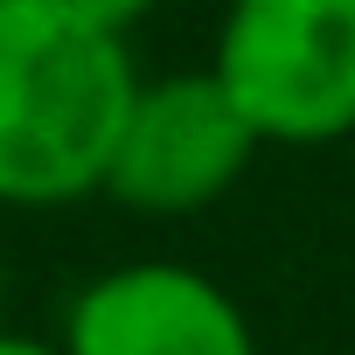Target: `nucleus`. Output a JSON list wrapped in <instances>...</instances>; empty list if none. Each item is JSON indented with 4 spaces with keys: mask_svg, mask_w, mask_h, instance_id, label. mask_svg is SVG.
Segmentation results:
<instances>
[{
    "mask_svg": "<svg viewBox=\"0 0 355 355\" xmlns=\"http://www.w3.org/2000/svg\"><path fill=\"white\" fill-rule=\"evenodd\" d=\"M0 355H63V341H42V334H15V327H0Z\"/></svg>",
    "mask_w": 355,
    "mask_h": 355,
    "instance_id": "obj_6",
    "label": "nucleus"
},
{
    "mask_svg": "<svg viewBox=\"0 0 355 355\" xmlns=\"http://www.w3.org/2000/svg\"><path fill=\"white\" fill-rule=\"evenodd\" d=\"M0 300H8V279H0Z\"/></svg>",
    "mask_w": 355,
    "mask_h": 355,
    "instance_id": "obj_7",
    "label": "nucleus"
},
{
    "mask_svg": "<svg viewBox=\"0 0 355 355\" xmlns=\"http://www.w3.org/2000/svg\"><path fill=\"white\" fill-rule=\"evenodd\" d=\"M209 70L265 146H334L355 132V0H230Z\"/></svg>",
    "mask_w": 355,
    "mask_h": 355,
    "instance_id": "obj_2",
    "label": "nucleus"
},
{
    "mask_svg": "<svg viewBox=\"0 0 355 355\" xmlns=\"http://www.w3.org/2000/svg\"><path fill=\"white\" fill-rule=\"evenodd\" d=\"M63 355H258V334L209 272L182 258H132L70 300Z\"/></svg>",
    "mask_w": 355,
    "mask_h": 355,
    "instance_id": "obj_4",
    "label": "nucleus"
},
{
    "mask_svg": "<svg viewBox=\"0 0 355 355\" xmlns=\"http://www.w3.org/2000/svg\"><path fill=\"white\" fill-rule=\"evenodd\" d=\"M63 8H70V15H84L91 28H105V35H132V28L160 8V0H63Z\"/></svg>",
    "mask_w": 355,
    "mask_h": 355,
    "instance_id": "obj_5",
    "label": "nucleus"
},
{
    "mask_svg": "<svg viewBox=\"0 0 355 355\" xmlns=\"http://www.w3.org/2000/svg\"><path fill=\"white\" fill-rule=\"evenodd\" d=\"M258 146L265 139L230 105L216 70H174L132 91V112L105 167V196L146 216H189V209L223 202L244 182Z\"/></svg>",
    "mask_w": 355,
    "mask_h": 355,
    "instance_id": "obj_3",
    "label": "nucleus"
},
{
    "mask_svg": "<svg viewBox=\"0 0 355 355\" xmlns=\"http://www.w3.org/2000/svg\"><path fill=\"white\" fill-rule=\"evenodd\" d=\"M139 70L125 35L63 0H0V202L56 209L105 189Z\"/></svg>",
    "mask_w": 355,
    "mask_h": 355,
    "instance_id": "obj_1",
    "label": "nucleus"
}]
</instances>
